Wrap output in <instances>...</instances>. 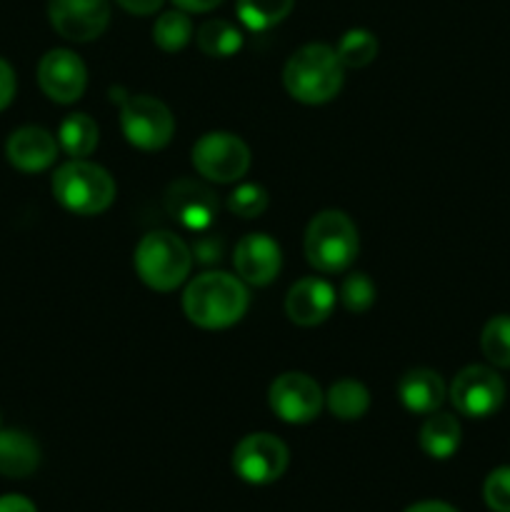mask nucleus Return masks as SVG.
<instances>
[{"instance_id": "17", "label": "nucleus", "mask_w": 510, "mask_h": 512, "mask_svg": "<svg viewBox=\"0 0 510 512\" xmlns=\"http://www.w3.org/2000/svg\"><path fill=\"white\" fill-rule=\"evenodd\" d=\"M395 390H398L400 405L413 415L435 413L445 403V395H448V388H445L440 373L430 368H413L403 373Z\"/></svg>"}, {"instance_id": "7", "label": "nucleus", "mask_w": 510, "mask_h": 512, "mask_svg": "<svg viewBox=\"0 0 510 512\" xmlns=\"http://www.w3.org/2000/svg\"><path fill=\"white\" fill-rule=\"evenodd\" d=\"M193 168L210 183H235L250 168V148L240 135L228 130L203 133L193 145Z\"/></svg>"}, {"instance_id": "14", "label": "nucleus", "mask_w": 510, "mask_h": 512, "mask_svg": "<svg viewBox=\"0 0 510 512\" xmlns=\"http://www.w3.org/2000/svg\"><path fill=\"white\" fill-rule=\"evenodd\" d=\"M233 265L245 285L263 288L278 278L283 268V250L278 240L270 238L268 233H248L235 245Z\"/></svg>"}, {"instance_id": "5", "label": "nucleus", "mask_w": 510, "mask_h": 512, "mask_svg": "<svg viewBox=\"0 0 510 512\" xmlns=\"http://www.w3.org/2000/svg\"><path fill=\"white\" fill-rule=\"evenodd\" d=\"M53 195L68 213L100 215L115 203V180L103 165L85 158H70L53 173Z\"/></svg>"}, {"instance_id": "26", "label": "nucleus", "mask_w": 510, "mask_h": 512, "mask_svg": "<svg viewBox=\"0 0 510 512\" xmlns=\"http://www.w3.org/2000/svg\"><path fill=\"white\" fill-rule=\"evenodd\" d=\"M480 350L495 368H510V315H493L480 333Z\"/></svg>"}, {"instance_id": "23", "label": "nucleus", "mask_w": 510, "mask_h": 512, "mask_svg": "<svg viewBox=\"0 0 510 512\" xmlns=\"http://www.w3.org/2000/svg\"><path fill=\"white\" fill-rule=\"evenodd\" d=\"M293 5L295 0H238L235 13H238V20L245 28L260 33V30L283 23L290 10H293Z\"/></svg>"}, {"instance_id": "8", "label": "nucleus", "mask_w": 510, "mask_h": 512, "mask_svg": "<svg viewBox=\"0 0 510 512\" xmlns=\"http://www.w3.org/2000/svg\"><path fill=\"white\" fill-rule=\"evenodd\" d=\"M268 405L283 423L305 425L313 423L325 408V393L308 373L290 370L270 383Z\"/></svg>"}, {"instance_id": "29", "label": "nucleus", "mask_w": 510, "mask_h": 512, "mask_svg": "<svg viewBox=\"0 0 510 512\" xmlns=\"http://www.w3.org/2000/svg\"><path fill=\"white\" fill-rule=\"evenodd\" d=\"M483 498L493 512H510V468H498L485 478Z\"/></svg>"}, {"instance_id": "11", "label": "nucleus", "mask_w": 510, "mask_h": 512, "mask_svg": "<svg viewBox=\"0 0 510 512\" xmlns=\"http://www.w3.org/2000/svg\"><path fill=\"white\" fill-rule=\"evenodd\" d=\"M165 213L183 225L185 230H208L215 223L220 210V200L210 185L200 183L195 178H178L165 190Z\"/></svg>"}, {"instance_id": "16", "label": "nucleus", "mask_w": 510, "mask_h": 512, "mask_svg": "<svg viewBox=\"0 0 510 512\" xmlns=\"http://www.w3.org/2000/svg\"><path fill=\"white\" fill-rule=\"evenodd\" d=\"M60 153L58 138L40 125H25L10 133L5 155L20 173H43L55 163Z\"/></svg>"}, {"instance_id": "3", "label": "nucleus", "mask_w": 510, "mask_h": 512, "mask_svg": "<svg viewBox=\"0 0 510 512\" xmlns=\"http://www.w3.org/2000/svg\"><path fill=\"white\" fill-rule=\"evenodd\" d=\"M305 260L318 273H345L355 263L360 250L358 228L343 210H320L305 228Z\"/></svg>"}, {"instance_id": "20", "label": "nucleus", "mask_w": 510, "mask_h": 512, "mask_svg": "<svg viewBox=\"0 0 510 512\" xmlns=\"http://www.w3.org/2000/svg\"><path fill=\"white\" fill-rule=\"evenodd\" d=\"M325 408L338 420H360L370 410V393L360 380L343 378L328 388Z\"/></svg>"}, {"instance_id": "24", "label": "nucleus", "mask_w": 510, "mask_h": 512, "mask_svg": "<svg viewBox=\"0 0 510 512\" xmlns=\"http://www.w3.org/2000/svg\"><path fill=\"white\" fill-rule=\"evenodd\" d=\"M190 38H193V20L185 10L175 8L158 15L153 25V43L163 53H178L190 43Z\"/></svg>"}, {"instance_id": "21", "label": "nucleus", "mask_w": 510, "mask_h": 512, "mask_svg": "<svg viewBox=\"0 0 510 512\" xmlns=\"http://www.w3.org/2000/svg\"><path fill=\"white\" fill-rule=\"evenodd\" d=\"M58 145L70 158H88L98 148V123L88 113H70L58 128Z\"/></svg>"}, {"instance_id": "31", "label": "nucleus", "mask_w": 510, "mask_h": 512, "mask_svg": "<svg viewBox=\"0 0 510 512\" xmlns=\"http://www.w3.org/2000/svg\"><path fill=\"white\" fill-rule=\"evenodd\" d=\"M15 88H18V80H15L13 65L5 58H0V110H5L13 103Z\"/></svg>"}, {"instance_id": "4", "label": "nucleus", "mask_w": 510, "mask_h": 512, "mask_svg": "<svg viewBox=\"0 0 510 512\" xmlns=\"http://www.w3.org/2000/svg\"><path fill=\"white\" fill-rule=\"evenodd\" d=\"M133 265L138 278L155 293H173L188 280L193 250L170 230H153L135 245Z\"/></svg>"}, {"instance_id": "22", "label": "nucleus", "mask_w": 510, "mask_h": 512, "mask_svg": "<svg viewBox=\"0 0 510 512\" xmlns=\"http://www.w3.org/2000/svg\"><path fill=\"white\" fill-rule=\"evenodd\" d=\"M195 43L208 58H233L243 48V33L228 20H205L195 30Z\"/></svg>"}, {"instance_id": "35", "label": "nucleus", "mask_w": 510, "mask_h": 512, "mask_svg": "<svg viewBox=\"0 0 510 512\" xmlns=\"http://www.w3.org/2000/svg\"><path fill=\"white\" fill-rule=\"evenodd\" d=\"M405 512H458V510L448 503H440V500H423V503L410 505Z\"/></svg>"}, {"instance_id": "10", "label": "nucleus", "mask_w": 510, "mask_h": 512, "mask_svg": "<svg viewBox=\"0 0 510 512\" xmlns=\"http://www.w3.org/2000/svg\"><path fill=\"white\" fill-rule=\"evenodd\" d=\"M453 408L465 418H488L498 413L505 400V383L493 368L468 365L453 378L448 388Z\"/></svg>"}, {"instance_id": "19", "label": "nucleus", "mask_w": 510, "mask_h": 512, "mask_svg": "<svg viewBox=\"0 0 510 512\" xmlns=\"http://www.w3.org/2000/svg\"><path fill=\"white\" fill-rule=\"evenodd\" d=\"M460 438H463V430H460L458 418L450 413H440V410L425 418L418 435L423 453L435 460L453 458L460 448Z\"/></svg>"}, {"instance_id": "27", "label": "nucleus", "mask_w": 510, "mask_h": 512, "mask_svg": "<svg viewBox=\"0 0 510 512\" xmlns=\"http://www.w3.org/2000/svg\"><path fill=\"white\" fill-rule=\"evenodd\" d=\"M338 298L348 313L353 315L368 313V310L375 305V283L365 273L345 275Z\"/></svg>"}, {"instance_id": "9", "label": "nucleus", "mask_w": 510, "mask_h": 512, "mask_svg": "<svg viewBox=\"0 0 510 512\" xmlns=\"http://www.w3.org/2000/svg\"><path fill=\"white\" fill-rule=\"evenodd\" d=\"M290 453L273 433H250L235 445L233 470L250 485H270L288 470Z\"/></svg>"}, {"instance_id": "1", "label": "nucleus", "mask_w": 510, "mask_h": 512, "mask_svg": "<svg viewBox=\"0 0 510 512\" xmlns=\"http://www.w3.org/2000/svg\"><path fill=\"white\" fill-rule=\"evenodd\" d=\"M250 308L248 285L238 275L205 270L183 290V313L203 330H225L245 318Z\"/></svg>"}, {"instance_id": "13", "label": "nucleus", "mask_w": 510, "mask_h": 512, "mask_svg": "<svg viewBox=\"0 0 510 512\" xmlns=\"http://www.w3.org/2000/svg\"><path fill=\"white\" fill-rule=\"evenodd\" d=\"M38 85L53 103L70 105L83 98L85 85H88V68L73 50L53 48L40 58Z\"/></svg>"}, {"instance_id": "30", "label": "nucleus", "mask_w": 510, "mask_h": 512, "mask_svg": "<svg viewBox=\"0 0 510 512\" xmlns=\"http://www.w3.org/2000/svg\"><path fill=\"white\" fill-rule=\"evenodd\" d=\"M190 250H193V260H198L200 265H215V263H220V260H223L225 240L220 238L218 233H210V230H200V233L195 235Z\"/></svg>"}, {"instance_id": "6", "label": "nucleus", "mask_w": 510, "mask_h": 512, "mask_svg": "<svg viewBox=\"0 0 510 512\" xmlns=\"http://www.w3.org/2000/svg\"><path fill=\"white\" fill-rule=\"evenodd\" d=\"M120 130L138 150H163L175 135V118L155 95H120Z\"/></svg>"}, {"instance_id": "12", "label": "nucleus", "mask_w": 510, "mask_h": 512, "mask_svg": "<svg viewBox=\"0 0 510 512\" xmlns=\"http://www.w3.org/2000/svg\"><path fill=\"white\" fill-rule=\"evenodd\" d=\"M48 20L60 38L70 43H90L108 28L110 3L108 0H48Z\"/></svg>"}, {"instance_id": "25", "label": "nucleus", "mask_w": 510, "mask_h": 512, "mask_svg": "<svg viewBox=\"0 0 510 512\" xmlns=\"http://www.w3.org/2000/svg\"><path fill=\"white\" fill-rule=\"evenodd\" d=\"M335 53H338L343 68H365V65L373 63L375 55H378V38H375L370 30L353 28L348 30V33H343V38L338 40Z\"/></svg>"}, {"instance_id": "33", "label": "nucleus", "mask_w": 510, "mask_h": 512, "mask_svg": "<svg viewBox=\"0 0 510 512\" xmlns=\"http://www.w3.org/2000/svg\"><path fill=\"white\" fill-rule=\"evenodd\" d=\"M0 512H38L35 505L23 495H3L0 498Z\"/></svg>"}, {"instance_id": "32", "label": "nucleus", "mask_w": 510, "mask_h": 512, "mask_svg": "<svg viewBox=\"0 0 510 512\" xmlns=\"http://www.w3.org/2000/svg\"><path fill=\"white\" fill-rule=\"evenodd\" d=\"M115 3L130 15H153L155 10L163 8L165 0H115Z\"/></svg>"}, {"instance_id": "34", "label": "nucleus", "mask_w": 510, "mask_h": 512, "mask_svg": "<svg viewBox=\"0 0 510 512\" xmlns=\"http://www.w3.org/2000/svg\"><path fill=\"white\" fill-rule=\"evenodd\" d=\"M175 8L185 10V13H208L215 5H220L223 0H173Z\"/></svg>"}, {"instance_id": "28", "label": "nucleus", "mask_w": 510, "mask_h": 512, "mask_svg": "<svg viewBox=\"0 0 510 512\" xmlns=\"http://www.w3.org/2000/svg\"><path fill=\"white\" fill-rule=\"evenodd\" d=\"M270 198L268 190L258 183H240L233 193L228 195V210L238 218L253 220L268 210Z\"/></svg>"}, {"instance_id": "2", "label": "nucleus", "mask_w": 510, "mask_h": 512, "mask_svg": "<svg viewBox=\"0 0 510 512\" xmlns=\"http://www.w3.org/2000/svg\"><path fill=\"white\" fill-rule=\"evenodd\" d=\"M345 83V68L335 48L325 43H308L295 50L283 68V85L288 95L305 105L330 103Z\"/></svg>"}, {"instance_id": "18", "label": "nucleus", "mask_w": 510, "mask_h": 512, "mask_svg": "<svg viewBox=\"0 0 510 512\" xmlns=\"http://www.w3.org/2000/svg\"><path fill=\"white\" fill-rule=\"evenodd\" d=\"M40 465V445L23 430H0V475L28 478Z\"/></svg>"}, {"instance_id": "15", "label": "nucleus", "mask_w": 510, "mask_h": 512, "mask_svg": "<svg viewBox=\"0 0 510 512\" xmlns=\"http://www.w3.org/2000/svg\"><path fill=\"white\" fill-rule=\"evenodd\" d=\"M335 290L328 280L323 278H300L298 283L290 285L288 295H285V315L290 323L300 325V328H315V325L325 323L335 308Z\"/></svg>"}]
</instances>
